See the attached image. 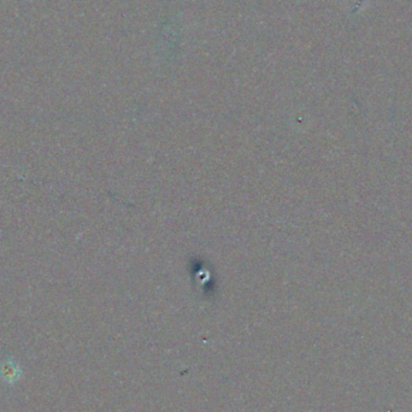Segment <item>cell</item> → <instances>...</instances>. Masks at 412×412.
Masks as SVG:
<instances>
[{"label":"cell","instance_id":"cell-1","mask_svg":"<svg viewBox=\"0 0 412 412\" xmlns=\"http://www.w3.org/2000/svg\"><path fill=\"white\" fill-rule=\"evenodd\" d=\"M23 375L20 363L15 359L8 358L0 363V380L6 384H16Z\"/></svg>","mask_w":412,"mask_h":412}]
</instances>
